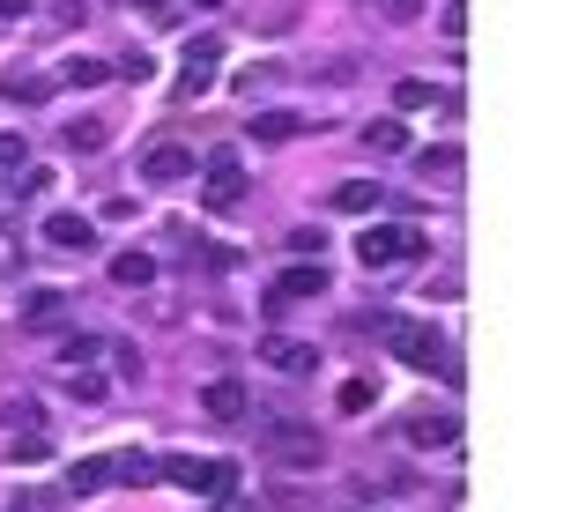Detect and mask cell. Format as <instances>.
I'll list each match as a JSON object with an SVG mask.
<instances>
[{"label":"cell","instance_id":"cell-1","mask_svg":"<svg viewBox=\"0 0 586 512\" xmlns=\"http://www.w3.org/2000/svg\"><path fill=\"white\" fill-rule=\"evenodd\" d=\"M372 335L401 357V364H416V372H446V341H438V327L431 320H409V312H378Z\"/></svg>","mask_w":586,"mask_h":512},{"label":"cell","instance_id":"cell-2","mask_svg":"<svg viewBox=\"0 0 586 512\" xmlns=\"http://www.w3.org/2000/svg\"><path fill=\"white\" fill-rule=\"evenodd\" d=\"M157 483H178V490H194V498H238V461L171 453V461H157Z\"/></svg>","mask_w":586,"mask_h":512},{"label":"cell","instance_id":"cell-3","mask_svg":"<svg viewBox=\"0 0 586 512\" xmlns=\"http://www.w3.org/2000/svg\"><path fill=\"white\" fill-rule=\"evenodd\" d=\"M431 253V238H423L416 223H372V230H364V238H357V260H364V267H409V260H423Z\"/></svg>","mask_w":586,"mask_h":512},{"label":"cell","instance_id":"cell-4","mask_svg":"<svg viewBox=\"0 0 586 512\" xmlns=\"http://www.w3.org/2000/svg\"><path fill=\"white\" fill-rule=\"evenodd\" d=\"M215 215H230L246 201V164H238V149H209V193H201Z\"/></svg>","mask_w":586,"mask_h":512},{"label":"cell","instance_id":"cell-5","mask_svg":"<svg viewBox=\"0 0 586 512\" xmlns=\"http://www.w3.org/2000/svg\"><path fill=\"white\" fill-rule=\"evenodd\" d=\"M304 298H327V267L320 260H297L267 283V304H304Z\"/></svg>","mask_w":586,"mask_h":512},{"label":"cell","instance_id":"cell-6","mask_svg":"<svg viewBox=\"0 0 586 512\" xmlns=\"http://www.w3.org/2000/svg\"><path fill=\"white\" fill-rule=\"evenodd\" d=\"M215 60H223V38H194V52H186V67H178V97L194 104V97H209L215 89Z\"/></svg>","mask_w":586,"mask_h":512},{"label":"cell","instance_id":"cell-7","mask_svg":"<svg viewBox=\"0 0 586 512\" xmlns=\"http://www.w3.org/2000/svg\"><path fill=\"white\" fill-rule=\"evenodd\" d=\"M260 357H267V372H283V379H304V372L320 364V349H312V341H290V335H260Z\"/></svg>","mask_w":586,"mask_h":512},{"label":"cell","instance_id":"cell-8","mask_svg":"<svg viewBox=\"0 0 586 512\" xmlns=\"http://www.w3.org/2000/svg\"><path fill=\"white\" fill-rule=\"evenodd\" d=\"M267 446H275L283 461H297V469H320V461H327L320 430H304V424H267Z\"/></svg>","mask_w":586,"mask_h":512},{"label":"cell","instance_id":"cell-9","mask_svg":"<svg viewBox=\"0 0 586 512\" xmlns=\"http://www.w3.org/2000/svg\"><path fill=\"white\" fill-rule=\"evenodd\" d=\"M141 178H149V186H186V178H194V149H178V141H157V149L141 157Z\"/></svg>","mask_w":586,"mask_h":512},{"label":"cell","instance_id":"cell-10","mask_svg":"<svg viewBox=\"0 0 586 512\" xmlns=\"http://www.w3.org/2000/svg\"><path fill=\"white\" fill-rule=\"evenodd\" d=\"M401 430H409V446L438 453V446H453V438H461V416H453V409H416Z\"/></svg>","mask_w":586,"mask_h":512},{"label":"cell","instance_id":"cell-11","mask_svg":"<svg viewBox=\"0 0 586 512\" xmlns=\"http://www.w3.org/2000/svg\"><path fill=\"white\" fill-rule=\"evenodd\" d=\"M45 246H52V253H97V230H89V215H52V223H45Z\"/></svg>","mask_w":586,"mask_h":512},{"label":"cell","instance_id":"cell-12","mask_svg":"<svg viewBox=\"0 0 586 512\" xmlns=\"http://www.w3.org/2000/svg\"><path fill=\"white\" fill-rule=\"evenodd\" d=\"M201 416L238 424V416H246V386H238V379H209V386H201Z\"/></svg>","mask_w":586,"mask_h":512},{"label":"cell","instance_id":"cell-13","mask_svg":"<svg viewBox=\"0 0 586 512\" xmlns=\"http://www.w3.org/2000/svg\"><path fill=\"white\" fill-rule=\"evenodd\" d=\"M0 97H8V104H45V97H52V75H30V67H8V75H0Z\"/></svg>","mask_w":586,"mask_h":512},{"label":"cell","instance_id":"cell-14","mask_svg":"<svg viewBox=\"0 0 586 512\" xmlns=\"http://www.w3.org/2000/svg\"><path fill=\"white\" fill-rule=\"evenodd\" d=\"M304 127H320V120H304V112H260L252 120V141H297Z\"/></svg>","mask_w":586,"mask_h":512},{"label":"cell","instance_id":"cell-15","mask_svg":"<svg viewBox=\"0 0 586 512\" xmlns=\"http://www.w3.org/2000/svg\"><path fill=\"white\" fill-rule=\"evenodd\" d=\"M364 149H372V157H409V127H401V120H372V127H364Z\"/></svg>","mask_w":586,"mask_h":512},{"label":"cell","instance_id":"cell-16","mask_svg":"<svg viewBox=\"0 0 586 512\" xmlns=\"http://www.w3.org/2000/svg\"><path fill=\"white\" fill-rule=\"evenodd\" d=\"M335 209L341 215H372L378 209V178H341V186H335Z\"/></svg>","mask_w":586,"mask_h":512},{"label":"cell","instance_id":"cell-17","mask_svg":"<svg viewBox=\"0 0 586 512\" xmlns=\"http://www.w3.org/2000/svg\"><path fill=\"white\" fill-rule=\"evenodd\" d=\"M60 83H67V89H97V83H112V60H83V52H75V60H60Z\"/></svg>","mask_w":586,"mask_h":512},{"label":"cell","instance_id":"cell-18","mask_svg":"<svg viewBox=\"0 0 586 512\" xmlns=\"http://www.w3.org/2000/svg\"><path fill=\"white\" fill-rule=\"evenodd\" d=\"M112 283H120V290H149V283H157V260L149 253H120L112 260Z\"/></svg>","mask_w":586,"mask_h":512},{"label":"cell","instance_id":"cell-19","mask_svg":"<svg viewBox=\"0 0 586 512\" xmlns=\"http://www.w3.org/2000/svg\"><path fill=\"white\" fill-rule=\"evenodd\" d=\"M60 141H67L75 157H97V149L112 141V127H104V120H67V134H60Z\"/></svg>","mask_w":586,"mask_h":512},{"label":"cell","instance_id":"cell-20","mask_svg":"<svg viewBox=\"0 0 586 512\" xmlns=\"http://www.w3.org/2000/svg\"><path fill=\"white\" fill-rule=\"evenodd\" d=\"M0 512H60V490H45V483H23V490H8Z\"/></svg>","mask_w":586,"mask_h":512},{"label":"cell","instance_id":"cell-21","mask_svg":"<svg viewBox=\"0 0 586 512\" xmlns=\"http://www.w3.org/2000/svg\"><path fill=\"white\" fill-rule=\"evenodd\" d=\"M461 171V149L453 141H438V149H416V178H453Z\"/></svg>","mask_w":586,"mask_h":512},{"label":"cell","instance_id":"cell-22","mask_svg":"<svg viewBox=\"0 0 586 512\" xmlns=\"http://www.w3.org/2000/svg\"><path fill=\"white\" fill-rule=\"evenodd\" d=\"M438 104V89L423 83V75H409V83H394V112H431Z\"/></svg>","mask_w":586,"mask_h":512},{"label":"cell","instance_id":"cell-23","mask_svg":"<svg viewBox=\"0 0 586 512\" xmlns=\"http://www.w3.org/2000/svg\"><path fill=\"white\" fill-rule=\"evenodd\" d=\"M112 83H157V60H149V52H120V60H112Z\"/></svg>","mask_w":586,"mask_h":512},{"label":"cell","instance_id":"cell-24","mask_svg":"<svg viewBox=\"0 0 586 512\" xmlns=\"http://www.w3.org/2000/svg\"><path fill=\"white\" fill-rule=\"evenodd\" d=\"M112 483H157V461L134 446V453H120V461H112Z\"/></svg>","mask_w":586,"mask_h":512},{"label":"cell","instance_id":"cell-25","mask_svg":"<svg viewBox=\"0 0 586 512\" xmlns=\"http://www.w3.org/2000/svg\"><path fill=\"white\" fill-rule=\"evenodd\" d=\"M23 320H30V327H52V320H67V298H60V290H38Z\"/></svg>","mask_w":586,"mask_h":512},{"label":"cell","instance_id":"cell-26","mask_svg":"<svg viewBox=\"0 0 586 512\" xmlns=\"http://www.w3.org/2000/svg\"><path fill=\"white\" fill-rule=\"evenodd\" d=\"M112 483V461H75V475H67V490H104Z\"/></svg>","mask_w":586,"mask_h":512},{"label":"cell","instance_id":"cell-27","mask_svg":"<svg viewBox=\"0 0 586 512\" xmlns=\"http://www.w3.org/2000/svg\"><path fill=\"white\" fill-rule=\"evenodd\" d=\"M67 394H75V401H104V379H97L89 364H67Z\"/></svg>","mask_w":586,"mask_h":512},{"label":"cell","instance_id":"cell-28","mask_svg":"<svg viewBox=\"0 0 586 512\" xmlns=\"http://www.w3.org/2000/svg\"><path fill=\"white\" fill-rule=\"evenodd\" d=\"M372 401H378V386H372V379H349V386H341V416H364Z\"/></svg>","mask_w":586,"mask_h":512},{"label":"cell","instance_id":"cell-29","mask_svg":"<svg viewBox=\"0 0 586 512\" xmlns=\"http://www.w3.org/2000/svg\"><path fill=\"white\" fill-rule=\"evenodd\" d=\"M60 357H67V364H89V357H104V341L97 335H67L60 341Z\"/></svg>","mask_w":586,"mask_h":512},{"label":"cell","instance_id":"cell-30","mask_svg":"<svg viewBox=\"0 0 586 512\" xmlns=\"http://www.w3.org/2000/svg\"><path fill=\"white\" fill-rule=\"evenodd\" d=\"M15 164H30V141L8 127V134H0V171H15Z\"/></svg>","mask_w":586,"mask_h":512},{"label":"cell","instance_id":"cell-31","mask_svg":"<svg viewBox=\"0 0 586 512\" xmlns=\"http://www.w3.org/2000/svg\"><path fill=\"white\" fill-rule=\"evenodd\" d=\"M438 30H446V38H453V45L467 38V8H461V0H446V15H438Z\"/></svg>","mask_w":586,"mask_h":512},{"label":"cell","instance_id":"cell-32","mask_svg":"<svg viewBox=\"0 0 586 512\" xmlns=\"http://www.w3.org/2000/svg\"><path fill=\"white\" fill-rule=\"evenodd\" d=\"M283 246H290V253H304V260H320V230H290Z\"/></svg>","mask_w":586,"mask_h":512},{"label":"cell","instance_id":"cell-33","mask_svg":"<svg viewBox=\"0 0 586 512\" xmlns=\"http://www.w3.org/2000/svg\"><path fill=\"white\" fill-rule=\"evenodd\" d=\"M141 15L149 23H178V0H141Z\"/></svg>","mask_w":586,"mask_h":512},{"label":"cell","instance_id":"cell-34","mask_svg":"<svg viewBox=\"0 0 586 512\" xmlns=\"http://www.w3.org/2000/svg\"><path fill=\"white\" fill-rule=\"evenodd\" d=\"M378 8H386L394 23H416V0H378Z\"/></svg>","mask_w":586,"mask_h":512},{"label":"cell","instance_id":"cell-35","mask_svg":"<svg viewBox=\"0 0 586 512\" xmlns=\"http://www.w3.org/2000/svg\"><path fill=\"white\" fill-rule=\"evenodd\" d=\"M23 23V0H0V30H15Z\"/></svg>","mask_w":586,"mask_h":512},{"label":"cell","instance_id":"cell-36","mask_svg":"<svg viewBox=\"0 0 586 512\" xmlns=\"http://www.w3.org/2000/svg\"><path fill=\"white\" fill-rule=\"evenodd\" d=\"M194 8H223V0H194Z\"/></svg>","mask_w":586,"mask_h":512}]
</instances>
